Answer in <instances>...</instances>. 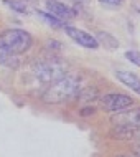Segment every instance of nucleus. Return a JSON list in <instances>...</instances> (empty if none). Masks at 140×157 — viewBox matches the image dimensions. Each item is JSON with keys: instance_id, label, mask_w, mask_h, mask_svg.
Instances as JSON below:
<instances>
[{"instance_id": "1", "label": "nucleus", "mask_w": 140, "mask_h": 157, "mask_svg": "<svg viewBox=\"0 0 140 157\" xmlns=\"http://www.w3.org/2000/svg\"><path fill=\"white\" fill-rule=\"evenodd\" d=\"M83 90V79L74 73H64L61 78L46 86L41 99L46 104H63L74 99Z\"/></svg>"}, {"instance_id": "2", "label": "nucleus", "mask_w": 140, "mask_h": 157, "mask_svg": "<svg viewBox=\"0 0 140 157\" xmlns=\"http://www.w3.org/2000/svg\"><path fill=\"white\" fill-rule=\"evenodd\" d=\"M33 46V36L22 28H7L0 33V48L10 55L27 53Z\"/></svg>"}, {"instance_id": "3", "label": "nucleus", "mask_w": 140, "mask_h": 157, "mask_svg": "<svg viewBox=\"0 0 140 157\" xmlns=\"http://www.w3.org/2000/svg\"><path fill=\"white\" fill-rule=\"evenodd\" d=\"M33 76L36 81H40L41 84H51L53 81H56L58 78H61L66 73V65L63 61L56 60V58H46V60L36 61L31 68Z\"/></svg>"}, {"instance_id": "4", "label": "nucleus", "mask_w": 140, "mask_h": 157, "mask_svg": "<svg viewBox=\"0 0 140 157\" xmlns=\"http://www.w3.org/2000/svg\"><path fill=\"white\" fill-rule=\"evenodd\" d=\"M99 108L107 113H119L124 109L134 106V99L122 93H107V94L99 96Z\"/></svg>"}, {"instance_id": "5", "label": "nucleus", "mask_w": 140, "mask_h": 157, "mask_svg": "<svg viewBox=\"0 0 140 157\" xmlns=\"http://www.w3.org/2000/svg\"><path fill=\"white\" fill-rule=\"evenodd\" d=\"M64 32L71 40L76 41L78 45L84 46V48L96 50L97 46H99V41L96 40V36H92L91 33L84 32V30H81V28H76V27H73V25H64Z\"/></svg>"}, {"instance_id": "6", "label": "nucleus", "mask_w": 140, "mask_h": 157, "mask_svg": "<svg viewBox=\"0 0 140 157\" xmlns=\"http://www.w3.org/2000/svg\"><path fill=\"white\" fill-rule=\"evenodd\" d=\"M112 124L117 126H129V127H140V108H127L124 111L114 113L111 117Z\"/></svg>"}, {"instance_id": "7", "label": "nucleus", "mask_w": 140, "mask_h": 157, "mask_svg": "<svg viewBox=\"0 0 140 157\" xmlns=\"http://www.w3.org/2000/svg\"><path fill=\"white\" fill-rule=\"evenodd\" d=\"M46 12H50L51 15H54L56 18H59L61 22H68V20H73L76 17V12L71 7L64 5V3L58 2V0H48L46 2Z\"/></svg>"}, {"instance_id": "8", "label": "nucleus", "mask_w": 140, "mask_h": 157, "mask_svg": "<svg viewBox=\"0 0 140 157\" xmlns=\"http://www.w3.org/2000/svg\"><path fill=\"white\" fill-rule=\"evenodd\" d=\"M116 76L124 86L130 88L134 93H137L140 96V76H137L135 73H132V71H125V70L116 71Z\"/></svg>"}, {"instance_id": "9", "label": "nucleus", "mask_w": 140, "mask_h": 157, "mask_svg": "<svg viewBox=\"0 0 140 157\" xmlns=\"http://www.w3.org/2000/svg\"><path fill=\"white\" fill-rule=\"evenodd\" d=\"M135 129H137V127L114 124V127L111 129V137L119 139V141H130V139L135 137Z\"/></svg>"}, {"instance_id": "10", "label": "nucleus", "mask_w": 140, "mask_h": 157, "mask_svg": "<svg viewBox=\"0 0 140 157\" xmlns=\"http://www.w3.org/2000/svg\"><path fill=\"white\" fill-rule=\"evenodd\" d=\"M76 99H79L83 104H91L94 103V101L99 99V91L96 90V88H87V90H81L79 91V94L76 96Z\"/></svg>"}, {"instance_id": "11", "label": "nucleus", "mask_w": 140, "mask_h": 157, "mask_svg": "<svg viewBox=\"0 0 140 157\" xmlns=\"http://www.w3.org/2000/svg\"><path fill=\"white\" fill-rule=\"evenodd\" d=\"M96 40L99 41V43H102L105 48H111V50H116L119 43H117V40L114 38L112 35H109V33H104V32H99L96 35Z\"/></svg>"}, {"instance_id": "12", "label": "nucleus", "mask_w": 140, "mask_h": 157, "mask_svg": "<svg viewBox=\"0 0 140 157\" xmlns=\"http://www.w3.org/2000/svg\"><path fill=\"white\" fill-rule=\"evenodd\" d=\"M3 3H5L8 8H12L13 12H17V13H25V15L28 13L27 3L22 2V0H3Z\"/></svg>"}, {"instance_id": "13", "label": "nucleus", "mask_w": 140, "mask_h": 157, "mask_svg": "<svg viewBox=\"0 0 140 157\" xmlns=\"http://www.w3.org/2000/svg\"><path fill=\"white\" fill-rule=\"evenodd\" d=\"M36 13L40 15L41 18H43L45 22L48 23V25H51V27H64V25H66L64 22H61V20H59V18H56V17H54V15H51V13H50V12L36 10Z\"/></svg>"}, {"instance_id": "14", "label": "nucleus", "mask_w": 140, "mask_h": 157, "mask_svg": "<svg viewBox=\"0 0 140 157\" xmlns=\"http://www.w3.org/2000/svg\"><path fill=\"white\" fill-rule=\"evenodd\" d=\"M125 58L130 63L140 66V52H137V50H129V52H125Z\"/></svg>"}, {"instance_id": "15", "label": "nucleus", "mask_w": 140, "mask_h": 157, "mask_svg": "<svg viewBox=\"0 0 140 157\" xmlns=\"http://www.w3.org/2000/svg\"><path fill=\"white\" fill-rule=\"evenodd\" d=\"M104 7H109V8H120L124 5V0H99Z\"/></svg>"}, {"instance_id": "16", "label": "nucleus", "mask_w": 140, "mask_h": 157, "mask_svg": "<svg viewBox=\"0 0 140 157\" xmlns=\"http://www.w3.org/2000/svg\"><path fill=\"white\" fill-rule=\"evenodd\" d=\"M10 56H12L10 53H7L5 50H2V48H0V66H2V65H5V63L8 61V58H10Z\"/></svg>"}, {"instance_id": "17", "label": "nucleus", "mask_w": 140, "mask_h": 157, "mask_svg": "<svg viewBox=\"0 0 140 157\" xmlns=\"http://www.w3.org/2000/svg\"><path fill=\"white\" fill-rule=\"evenodd\" d=\"M96 113V108H94V106H84V108L81 109V114H83V116H89V114H94Z\"/></svg>"}, {"instance_id": "18", "label": "nucleus", "mask_w": 140, "mask_h": 157, "mask_svg": "<svg viewBox=\"0 0 140 157\" xmlns=\"http://www.w3.org/2000/svg\"><path fill=\"white\" fill-rule=\"evenodd\" d=\"M134 155L140 157V142H137V146L134 147Z\"/></svg>"}, {"instance_id": "19", "label": "nucleus", "mask_w": 140, "mask_h": 157, "mask_svg": "<svg viewBox=\"0 0 140 157\" xmlns=\"http://www.w3.org/2000/svg\"><path fill=\"white\" fill-rule=\"evenodd\" d=\"M135 141H137V142H140V127H137V129H135Z\"/></svg>"}, {"instance_id": "20", "label": "nucleus", "mask_w": 140, "mask_h": 157, "mask_svg": "<svg viewBox=\"0 0 140 157\" xmlns=\"http://www.w3.org/2000/svg\"><path fill=\"white\" fill-rule=\"evenodd\" d=\"M116 157H137V155H129V154H119Z\"/></svg>"}]
</instances>
